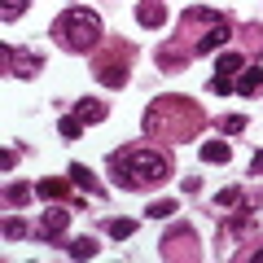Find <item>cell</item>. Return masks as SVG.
<instances>
[{"label": "cell", "instance_id": "44dd1931", "mask_svg": "<svg viewBox=\"0 0 263 263\" xmlns=\"http://www.w3.org/2000/svg\"><path fill=\"white\" fill-rule=\"evenodd\" d=\"M250 176H263V149L254 154V162H250Z\"/></svg>", "mask_w": 263, "mask_h": 263}, {"label": "cell", "instance_id": "277c9868", "mask_svg": "<svg viewBox=\"0 0 263 263\" xmlns=\"http://www.w3.org/2000/svg\"><path fill=\"white\" fill-rule=\"evenodd\" d=\"M263 88V66H241V75L233 79V92H241V97H254Z\"/></svg>", "mask_w": 263, "mask_h": 263}, {"label": "cell", "instance_id": "9c48e42d", "mask_svg": "<svg viewBox=\"0 0 263 263\" xmlns=\"http://www.w3.org/2000/svg\"><path fill=\"white\" fill-rule=\"evenodd\" d=\"M57 132H62L66 141H79V136H84V119H79V114H66V119L57 123Z\"/></svg>", "mask_w": 263, "mask_h": 263}, {"label": "cell", "instance_id": "ac0fdd59", "mask_svg": "<svg viewBox=\"0 0 263 263\" xmlns=\"http://www.w3.org/2000/svg\"><path fill=\"white\" fill-rule=\"evenodd\" d=\"M5 237H9V241L27 237V224H22V219H5Z\"/></svg>", "mask_w": 263, "mask_h": 263}, {"label": "cell", "instance_id": "2e32d148", "mask_svg": "<svg viewBox=\"0 0 263 263\" xmlns=\"http://www.w3.org/2000/svg\"><path fill=\"white\" fill-rule=\"evenodd\" d=\"M145 215H149V219H167V215H176V202H154Z\"/></svg>", "mask_w": 263, "mask_h": 263}, {"label": "cell", "instance_id": "5bb4252c", "mask_svg": "<svg viewBox=\"0 0 263 263\" xmlns=\"http://www.w3.org/2000/svg\"><path fill=\"white\" fill-rule=\"evenodd\" d=\"M132 233H136V219H114V224H110L114 241H123V237H132Z\"/></svg>", "mask_w": 263, "mask_h": 263}, {"label": "cell", "instance_id": "7a4b0ae2", "mask_svg": "<svg viewBox=\"0 0 263 263\" xmlns=\"http://www.w3.org/2000/svg\"><path fill=\"white\" fill-rule=\"evenodd\" d=\"M57 35H62L66 48L88 53V48H97V40H101V22H97V13H88V9H70V13L57 18Z\"/></svg>", "mask_w": 263, "mask_h": 263}, {"label": "cell", "instance_id": "52a82bcc", "mask_svg": "<svg viewBox=\"0 0 263 263\" xmlns=\"http://www.w3.org/2000/svg\"><path fill=\"white\" fill-rule=\"evenodd\" d=\"M70 180H75L79 189H88V193H97V197L105 193V189H101V184H97V180H92V171H88L84 162H70Z\"/></svg>", "mask_w": 263, "mask_h": 263}, {"label": "cell", "instance_id": "7402d4cb", "mask_svg": "<svg viewBox=\"0 0 263 263\" xmlns=\"http://www.w3.org/2000/svg\"><path fill=\"white\" fill-rule=\"evenodd\" d=\"M254 259H259V263H263V250H259V254H254Z\"/></svg>", "mask_w": 263, "mask_h": 263}, {"label": "cell", "instance_id": "4fadbf2b", "mask_svg": "<svg viewBox=\"0 0 263 263\" xmlns=\"http://www.w3.org/2000/svg\"><path fill=\"white\" fill-rule=\"evenodd\" d=\"M70 254H75V259H92L97 241H92V237H75V241H70Z\"/></svg>", "mask_w": 263, "mask_h": 263}, {"label": "cell", "instance_id": "6da1fadb", "mask_svg": "<svg viewBox=\"0 0 263 263\" xmlns=\"http://www.w3.org/2000/svg\"><path fill=\"white\" fill-rule=\"evenodd\" d=\"M114 171H119L114 180L123 189H145L167 176V158L158 149H127V154H114Z\"/></svg>", "mask_w": 263, "mask_h": 263}, {"label": "cell", "instance_id": "d6986e66", "mask_svg": "<svg viewBox=\"0 0 263 263\" xmlns=\"http://www.w3.org/2000/svg\"><path fill=\"white\" fill-rule=\"evenodd\" d=\"M241 127H246V119H241V114H233V119H224V136H237Z\"/></svg>", "mask_w": 263, "mask_h": 263}, {"label": "cell", "instance_id": "e0dca14e", "mask_svg": "<svg viewBox=\"0 0 263 263\" xmlns=\"http://www.w3.org/2000/svg\"><path fill=\"white\" fill-rule=\"evenodd\" d=\"M27 197H31V189H22V184H9V189H5V202H13V206L27 202Z\"/></svg>", "mask_w": 263, "mask_h": 263}, {"label": "cell", "instance_id": "3957f363", "mask_svg": "<svg viewBox=\"0 0 263 263\" xmlns=\"http://www.w3.org/2000/svg\"><path fill=\"white\" fill-rule=\"evenodd\" d=\"M219 44H228V22H215V27L206 31V35L193 44V57H206V53H215Z\"/></svg>", "mask_w": 263, "mask_h": 263}, {"label": "cell", "instance_id": "30bf717a", "mask_svg": "<svg viewBox=\"0 0 263 263\" xmlns=\"http://www.w3.org/2000/svg\"><path fill=\"white\" fill-rule=\"evenodd\" d=\"M35 193H40V197H48V202H57V197H66V180H40Z\"/></svg>", "mask_w": 263, "mask_h": 263}, {"label": "cell", "instance_id": "8992f818", "mask_svg": "<svg viewBox=\"0 0 263 263\" xmlns=\"http://www.w3.org/2000/svg\"><path fill=\"white\" fill-rule=\"evenodd\" d=\"M97 79H101L105 88H123V84H127V66H114V62H105L101 70H97Z\"/></svg>", "mask_w": 263, "mask_h": 263}, {"label": "cell", "instance_id": "ffe728a7", "mask_svg": "<svg viewBox=\"0 0 263 263\" xmlns=\"http://www.w3.org/2000/svg\"><path fill=\"white\" fill-rule=\"evenodd\" d=\"M237 197H241V193H237V189H224V193H219L215 202H219V206H237Z\"/></svg>", "mask_w": 263, "mask_h": 263}, {"label": "cell", "instance_id": "7c38bea8", "mask_svg": "<svg viewBox=\"0 0 263 263\" xmlns=\"http://www.w3.org/2000/svg\"><path fill=\"white\" fill-rule=\"evenodd\" d=\"M66 219H70V211H44V233L53 237V233H62L66 228Z\"/></svg>", "mask_w": 263, "mask_h": 263}, {"label": "cell", "instance_id": "5b68a950", "mask_svg": "<svg viewBox=\"0 0 263 263\" xmlns=\"http://www.w3.org/2000/svg\"><path fill=\"white\" fill-rule=\"evenodd\" d=\"M136 22H141V27H162V22H167V9H162V0H145L141 9H136Z\"/></svg>", "mask_w": 263, "mask_h": 263}, {"label": "cell", "instance_id": "8fae6325", "mask_svg": "<svg viewBox=\"0 0 263 263\" xmlns=\"http://www.w3.org/2000/svg\"><path fill=\"white\" fill-rule=\"evenodd\" d=\"M105 114H110V110H105L101 101H79V119H84V123H101Z\"/></svg>", "mask_w": 263, "mask_h": 263}, {"label": "cell", "instance_id": "9a60e30c", "mask_svg": "<svg viewBox=\"0 0 263 263\" xmlns=\"http://www.w3.org/2000/svg\"><path fill=\"white\" fill-rule=\"evenodd\" d=\"M18 13H27V0H5V9H0V18H5V22H13Z\"/></svg>", "mask_w": 263, "mask_h": 263}, {"label": "cell", "instance_id": "ba28073f", "mask_svg": "<svg viewBox=\"0 0 263 263\" xmlns=\"http://www.w3.org/2000/svg\"><path fill=\"white\" fill-rule=\"evenodd\" d=\"M233 158V145L228 141H206L202 145V162H228Z\"/></svg>", "mask_w": 263, "mask_h": 263}]
</instances>
